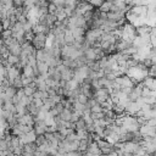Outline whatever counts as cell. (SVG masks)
I'll return each instance as SVG.
<instances>
[{
	"label": "cell",
	"mask_w": 156,
	"mask_h": 156,
	"mask_svg": "<svg viewBox=\"0 0 156 156\" xmlns=\"http://www.w3.org/2000/svg\"><path fill=\"white\" fill-rule=\"evenodd\" d=\"M103 34H104V32L100 28L88 29L86 32V40L89 42V43H92V44H95L96 42H100V38H101Z\"/></svg>",
	"instance_id": "6da1fadb"
},
{
	"label": "cell",
	"mask_w": 156,
	"mask_h": 156,
	"mask_svg": "<svg viewBox=\"0 0 156 156\" xmlns=\"http://www.w3.org/2000/svg\"><path fill=\"white\" fill-rule=\"evenodd\" d=\"M115 83L118 84L121 88H134V82L128 76H121L115 80Z\"/></svg>",
	"instance_id": "7a4b0ae2"
},
{
	"label": "cell",
	"mask_w": 156,
	"mask_h": 156,
	"mask_svg": "<svg viewBox=\"0 0 156 156\" xmlns=\"http://www.w3.org/2000/svg\"><path fill=\"white\" fill-rule=\"evenodd\" d=\"M139 133H140V135L143 136V138H148V136H149V138H152V136H155V134H156V129L154 127H150V126H148L145 123V124L140 126Z\"/></svg>",
	"instance_id": "3957f363"
},
{
	"label": "cell",
	"mask_w": 156,
	"mask_h": 156,
	"mask_svg": "<svg viewBox=\"0 0 156 156\" xmlns=\"http://www.w3.org/2000/svg\"><path fill=\"white\" fill-rule=\"evenodd\" d=\"M33 130L37 135H44L46 132H48V126L45 124L44 121H37L34 123V127H33Z\"/></svg>",
	"instance_id": "277c9868"
},
{
	"label": "cell",
	"mask_w": 156,
	"mask_h": 156,
	"mask_svg": "<svg viewBox=\"0 0 156 156\" xmlns=\"http://www.w3.org/2000/svg\"><path fill=\"white\" fill-rule=\"evenodd\" d=\"M140 110H142V107H140L138 104H136L135 101H130V103L127 105L124 112H127L129 116H135V115L138 113Z\"/></svg>",
	"instance_id": "5b68a950"
},
{
	"label": "cell",
	"mask_w": 156,
	"mask_h": 156,
	"mask_svg": "<svg viewBox=\"0 0 156 156\" xmlns=\"http://www.w3.org/2000/svg\"><path fill=\"white\" fill-rule=\"evenodd\" d=\"M8 49H9L10 55H14V56H17V57H20V55H21V52H22L21 44H18L17 42H15L14 44H11Z\"/></svg>",
	"instance_id": "8992f818"
},
{
	"label": "cell",
	"mask_w": 156,
	"mask_h": 156,
	"mask_svg": "<svg viewBox=\"0 0 156 156\" xmlns=\"http://www.w3.org/2000/svg\"><path fill=\"white\" fill-rule=\"evenodd\" d=\"M87 152H88V154H92V155H101V151H100L99 146H98V143H96V142H93V143L89 144Z\"/></svg>",
	"instance_id": "52a82bcc"
},
{
	"label": "cell",
	"mask_w": 156,
	"mask_h": 156,
	"mask_svg": "<svg viewBox=\"0 0 156 156\" xmlns=\"http://www.w3.org/2000/svg\"><path fill=\"white\" fill-rule=\"evenodd\" d=\"M37 67H38V71H39V76H48L49 66L45 62H38Z\"/></svg>",
	"instance_id": "ba28073f"
},
{
	"label": "cell",
	"mask_w": 156,
	"mask_h": 156,
	"mask_svg": "<svg viewBox=\"0 0 156 156\" xmlns=\"http://www.w3.org/2000/svg\"><path fill=\"white\" fill-rule=\"evenodd\" d=\"M71 116H72V111L67 110V109H65L60 115H58V117H60V118L62 121H65V122H70L71 121Z\"/></svg>",
	"instance_id": "9c48e42d"
},
{
	"label": "cell",
	"mask_w": 156,
	"mask_h": 156,
	"mask_svg": "<svg viewBox=\"0 0 156 156\" xmlns=\"http://www.w3.org/2000/svg\"><path fill=\"white\" fill-rule=\"evenodd\" d=\"M22 76L27 77V78H33L34 77V72H33V67H31L29 65L25 66L22 68Z\"/></svg>",
	"instance_id": "30bf717a"
},
{
	"label": "cell",
	"mask_w": 156,
	"mask_h": 156,
	"mask_svg": "<svg viewBox=\"0 0 156 156\" xmlns=\"http://www.w3.org/2000/svg\"><path fill=\"white\" fill-rule=\"evenodd\" d=\"M89 142L87 140V139H84V140H80V149H78V151H81V152H87V150H88V146H89Z\"/></svg>",
	"instance_id": "8fae6325"
},
{
	"label": "cell",
	"mask_w": 156,
	"mask_h": 156,
	"mask_svg": "<svg viewBox=\"0 0 156 156\" xmlns=\"http://www.w3.org/2000/svg\"><path fill=\"white\" fill-rule=\"evenodd\" d=\"M6 61L10 66H16L17 64H20V57L17 56H14V55H10L8 58H6Z\"/></svg>",
	"instance_id": "7c38bea8"
},
{
	"label": "cell",
	"mask_w": 156,
	"mask_h": 156,
	"mask_svg": "<svg viewBox=\"0 0 156 156\" xmlns=\"http://www.w3.org/2000/svg\"><path fill=\"white\" fill-rule=\"evenodd\" d=\"M111 6H112V2H104L103 6L99 9V11H100V12H104V14H107V12H110Z\"/></svg>",
	"instance_id": "4fadbf2b"
},
{
	"label": "cell",
	"mask_w": 156,
	"mask_h": 156,
	"mask_svg": "<svg viewBox=\"0 0 156 156\" xmlns=\"http://www.w3.org/2000/svg\"><path fill=\"white\" fill-rule=\"evenodd\" d=\"M17 92H18V90H17L15 87L11 86V87H9V88L5 90V94H6L9 98H11V99H12V98H14L15 95H17Z\"/></svg>",
	"instance_id": "5bb4252c"
},
{
	"label": "cell",
	"mask_w": 156,
	"mask_h": 156,
	"mask_svg": "<svg viewBox=\"0 0 156 156\" xmlns=\"http://www.w3.org/2000/svg\"><path fill=\"white\" fill-rule=\"evenodd\" d=\"M12 87H15L17 90H20V89H22V88H23V83H22V78H21V76H20L18 78H16V80L14 81Z\"/></svg>",
	"instance_id": "9a60e30c"
},
{
	"label": "cell",
	"mask_w": 156,
	"mask_h": 156,
	"mask_svg": "<svg viewBox=\"0 0 156 156\" xmlns=\"http://www.w3.org/2000/svg\"><path fill=\"white\" fill-rule=\"evenodd\" d=\"M81 117H82V115L80 113V112H77V111H72V116H71V121L70 122H72V123H77L78 121L81 120Z\"/></svg>",
	"instance_id": "2e32d148"
},
{
	"label": "cell",
	"mask_w": 156,
	"mask_h": 156,
	"mask_svg": "<svg viewBox=\"0 0 156 156\" xmlns=\"http://www.w3.org/2000/svg\"><path fill=\"white\" fill-rule=\"evenodd\" d=\"M99 66H100V70H106L109 67V57L105 56L103 57L101 60H99Z\"/></svg>",
	"instance_id": "e0dca14e"
},
{
	"label": "cell",
	"mask_w": 156,
	"mask_h": 156,
	"mask_svg": "<svg viewBox=\"0 0 156 156\" xmlns=\"http://www.w3.org/2000/svg\"><path fill=\"white\" fill-rule=\"evenodd\" d=\"M86 128H87V124H86L84 120L81 117V120L76 123V130H84Z\"/></svg>",
	"instance_id": "ac0fdd59"
},
{
	"label": "cell",
	"mask_w": 156,
	"mask_h": 156,
	"mask_svg": "<svg viewBox=\"0 0 156 156\" xmlns=\"http://www.w3.org/2000/svg\"><path fill=\"white\" fill-rule=\"evenodd\" d=\"M90 111H92V113H100V112H104V109L100 104H96L90 109Z\"/></svg>",
	"instance_id": "d6986e66"
},
{
	"label": "cell",
	"mask_w": 156,
	"mask_h": 156,
	"mask_svg": "<svg viewBox=\"0 0 156 156\" xmlns=\"http://www.w3.org/2000/svg\"><path fill=\"white\" fill-rule=\"evenodd\" d=\"M44 143H46L45 135H38V136H37V139H35V144H37L38 146H40V145H43Z\"/></svg>",
	"instance_id": "ffe728a7"
},
{
	"label": "cell",
	"mask_w": 156,
	"mask_h": 156,
	"mask_svg": "<svg viewBox=\"0 0 156 156\" xmlns=\"http://www.w3.org/2000/svg\"><path fill=\"white\" fill-rule=\"evenodd\" d=\"M88 100H89V98H87L86 95H83V94H80V96H78V103L80 104H82V105H87L88 104Z\"/></svg>",
	"instance_id": "44dd1931"
},
{
	"label": "cell",
	"mask_w": 156,
	"mask_h": 156,
	"mask_svg": "<svg viewBox=\"0 0 156 156\" xmlns=\"http://www.w3.org/2000/svg\"><path fill=\"white\" fill-rule=\"evenodd\" d=\"M56 11H57V8L52 3H50L49 6H48V14L49 15H56Z\"/></svg>",
	"instance_id": "7402d4cb"
},
{
	"label": "cell",
	"mask_w": 156,
	"mask_h": 156,
	"mask_svg": "<svg viewBox=\"0 0 156 156\" xmlns=\"http://www.w3.org/2000/svg\"><path fill=\"white\" fill-rule=\"evenodd\" d=\"M23 92H25L26 96H33V94L35 93V90H34L33 88H31L29 86H28V87H25V88H23Z\"/></svg>",
	"instance_id": "603a6c76"
},
{
	"label": "cell",
	"mask_w": 156,
	"mask_h": 156,
	"mask_svg": "<svg viewBox=\"0 0 156 156\" xmlns=\"http://www.w3.org/2000/svg\"><path fill=\"white\" fill-rule=\"evenodd\" d=\"M3 38V40H5V39H9V38H11L12 37V32H11V29H6V31H4L3 33H2V35H0Z\"/></svg>",
	"instance_id": "cb8c5ba5"
},
{
	"label": "cell",
	"mask_w": 156,
	"mask_h": 156,
	"mask_svg": "<svg viewBox=\"0 0 156 156\" xmlns=\"http://www.w3.org/2000/svg\"><path fill=\"white\" fill-rule=\"evenodd\" d=\"M56 8H64L66 6V2H64V0H54V2H51Z\"/></svg>",
	"instance_id": "d4e9b609"
},
{
	"label": "cell",
	"mask_w": 156,
	"mask_h": 156,
	"mask_svg": "<svg viewBox=\"0 0 156 156\" xmlns=\"http://www.w3.org/2000/svg\"><path fill=\"white\" fill-rule=\"evenodd\" d=\"M2 23H3L4 31H6V29H10V28H11V23H10V20H9V18H6V20H3V21H2Z\"/></svg>",
	"instance_id": "484cf974"
},
{
	"label": "cell",
	"mask_w": 156,
	"mask_h": 156,
	"mask_svg": "<svg viewBox=\"0 0 156 156\" xmlns=\"http://www.w3.org/2000/svg\"><path fill=\"white\" fill-rule=\"evenodd\" d=\"M21 130H22V134H28L29 132L33 130V127H31V126H21Z\"/></svg>",
	"instance_id": "4316f807"
},
{
	"label": "cell",
	"mask_w": 156,
	"mask_h": 156,
	"mask_svg": "<svg viewBox=\"0 0 156 156\" xmlns=\"http://www.w3.org/2000/svg\"><path fill=\"white\" fill-rule=\"evenodd\" d=\"M55 110L58 112V115H60V113H61V112L65 110V107H64V105L60 103V104H56V105H55Z\"/></svg>",
	"instance_id": "83f0119b"
},
{
	"label": "cell",
	"mask_w": 156,
	"mask_h": 156,
	"mask_svg": "<svg viewBox=\"0 0 156 156\" xmlns=\"http://www.w3.org/2000/svg\"><path fill=\"white\" fill-rule=\"evenodd\" d=\"M146 124L150 126V127H154V128L156 129V118H150V120H148V121H146Z\"/></svg>",
	"instance_id": "f1b7e54d"
},
{
	"label": "cell",
	"mask_w": 156,
	"mask_h": 156,
	"mask_svg": "<svg viewBox=\"0 0 156 156\" xmlns=\"http://www.w3.org/2000/svg\"><path fill=\"white\" fill-rule=\"evenodd\" d=\"M66 84H67V82H66V81H64V80H61V81H60V88H65V87H66Z\"/></svg>",
	"instance_id": "f546056e"
},
{
	"label": "cell",
	"mask_w": 156,
	"mask_h": 156,
	"mask_svg": "<svg viewBox=\"0 0 156 156\" xmlns=\"http://www.w3.org/2000/svg\"><path fill=\"white\" fill-rule=\"evenodd\" d=\"M4 32V27H3V23H2V21H0V35H2V33Z\"/></svg>",
	"instance_id": "4dcf8cb0"
}]
</instances>
